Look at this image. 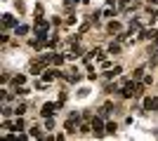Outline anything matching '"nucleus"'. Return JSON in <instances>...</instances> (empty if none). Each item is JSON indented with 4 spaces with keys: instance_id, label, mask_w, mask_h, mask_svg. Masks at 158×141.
<instances>
[{
    "instance_id": "nucleus-1",
    "label": "nucleus",
    "mask_w": 158,
    "mask_h": 141,
    "mask_svg": "<svg viewBox=\"0 0 158 141\" xmlns=\"http://www.w3.org/2000/svg\"><path fill=\"white\" fill-rule=\"evenodd\" d=\"M54 108H57V104H52V101H50V104H45V106H43V111H40V113L45 115V118H50V115L54 113Z\"/></svg>"
},
{
    "instance_id": "nucleus-2",
    "label": "nucleus",
    "mask_w": 158,
    "mask_h": 141,
    "mask_svg": "<svg viewBox=\"0 0 158 141\" xmlns=\"http://www.w3.org/2000/svg\"><path fill=\"white\" fill-rule=\"evenodd\" d=\"M92 129H94V134H102V120H92Z\"/></svg>"
},
{
    "instance_id": "nucleus-3",
    "label": "nucleus",
    "mask_w": 158,
    "mask_h": 141,
    "mask_svg": "<svg viewBox=\"0 0 158 141\" xmlns=\"http://www.w3.org/2000/svg\"><path fill=\"white\" fill-rule=\"evenodd\" d=\"M54 75H59V73H54V71H47L43 78H45V82H50V80H54Z\"/></svg>"
},
{
    "instance_id": "nucleus-4",
    "label": "nucleus",
    "mask_w": 158,
    "mask_h": 141,
    "mask_svg": "<svg viewBox=\"0 0 158 141\" xmlns=\"http://www.w3.org/2000/svg\"><path fill=\"white\" fill-rule=\"evenodd\" d=\"M14 113H17V115H24V113H26V106H24V104H19V106L14 108Z\"/></svg>"
},
{
    "instance_id": "nucleus-5",
    "label": "nucleus",
    "mask_w": 158,
    "mask_h": 141,
    "mask_svg": "<svg viewBox=\"0 0 158 141\" xmlns=\"http://www.w3.org/2000/svg\"><path fill=\"white\" fill-rule=\"evenodd\" d=\"M144 106L149 108V111H153V108H156L158 104H156V101H153V99H146V104H144Z\"/></svg>"
},
{
    "instance_id": "nucleus-6",
    "label": "nucleus",
    "mask_w": 158,
    "mask_h": 141,
    "mask_svg": "<svg viewBox=\"0 0 158 141\" xmlns=\"http://www.w3.org/2000/svg\"><path fill=\"white\" fill-rule=\"evenodd\" d=\"M2 21H5V26H14V19L10 17V14H5V19H2Z\"/></svg>"
},
{
    "instance_id": "nucleus-7",
    "label": "nucleus",
    "mask_w": 158,
    "mask_h": 141,
    "mask_svg": "<svg viewBox=\"0 0 158 141\" xmlns=\"http://www.w3.org/2000/svg\"><path fill=\"white\" fill-rule=\"evenodd\" d=\"M106 132H109V134H113V132H116V125H113V122H109V125H106Z\"/></svg>"
},
{
    "instance_id": "nucleus-8",
    "label": "nucleus",
    "mask_w": 158,
    "mask_h": 141,
    "mask_svg": "<svg viewBox=\"0 0 158 141\" xmlns=\"http://www.w3.org/2000/svg\"><path fill=\"white\" fill-rule=\"evenodd\" d=\"M14 129H24V122H21V118L17 122H14Z\"/></svg>"
}]
</instances>
